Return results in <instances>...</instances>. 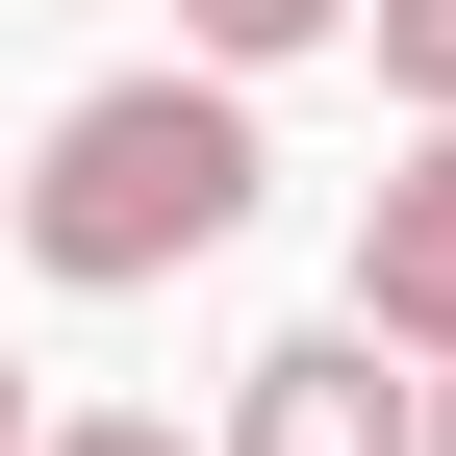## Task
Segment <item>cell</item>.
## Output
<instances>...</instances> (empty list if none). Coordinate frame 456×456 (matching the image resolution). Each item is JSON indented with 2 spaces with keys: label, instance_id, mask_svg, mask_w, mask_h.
<instances>
[{
  "label": "cell",
  "instance_id": "cell-3",
  "mask_svg": "<svg viewBox=\"0 0 456 456\" xmlns=\"http://www.w3.org/2000/svg\"><path fill=\"white\" fill-rule=\"evenodd\" d=\"M355 330L380 355H456V127H406V178L355 203Z\"/></svg>",
  "mask_w": 456,
  "mask_h": 456
},
{
  "label": "cell",
  "instance_id": "cell-7",
  "mask_svg": "<svg viewBox=\"0 0 456 456\" xmlns=\"http://www.w3.org/2000/svg\"><path fill=\"white\" fill-rule=\"evenodd\" d=\"M406 456H456V355H431V380H406Z\"/></svg>",
  "mask_w": 456,
  "mask_h": 456
},
{
  "label": "cell",
  "instance_id": "cell-6",
  "mask_svg": "<svg viewBox=\"0 0 456 456\" xmlns=\"http://www.w3.org/2000/svg\"><path fill=\"white\" fill-rule=\"evenodd\" d=\"M26 456H178V406H51Z\"/></svg>",
  "mask_w": 456,
  "mask_h": 456
},
{
  "label": "cell",
  "instance_id": "cell-1",
  "mask_svg": "<svg viewBox=\"0 0 456 456\" xmlns=\"http://www.w3.org/2000/svg\"><path fill=\"white\" fill-rule=\"evenodd\" d=\"M254 178L279 152H254L228 77H77L0 228H26V279H77V305H152V279H203L228 228H254Z\"/></svg>",
  "mask_w": 456,
  "mask_h": 456
},
{
  "label": "cell",
  "instance_id": "cell-5",
  "mask_svg": "<svg viewBox=\"0 0 456 456\" xmlns=\"http://www.w3.org/2000/svg\"><path fill=\"white\" fill-rule=\"evenodd\" d=\"M355 51H380V102H406V127H456V0H355Z\"/></svg>",
  "mask_w": 456,
  "mask_h": 456
},
{
  "label": "cell",
  "instance_id": "cell-8",
  "mask_svg": "<svg viewBox=\"0 0 456 456\" xmlns=\"http://www.w3.org/2000/svg\"><path fill=\"white\" fill-rule=\"evenodd\" d=\"M26 431H51V406H26V355H0V456H26Z\"/></svg>",
  "mask_w": 456,
  "mask_h": 456
},
{
  "label": "cell",
  "instance_id": "cell-4",
  "mask_svg": "<svg viewBox=\"0 0 456 456\" xmlns=\"http://www.w3.org/2000/svg\"><path fill=\"white\" fill-rule=\"evenodd\" d=\"M330 26H355V0H178V77H228V102H254L279 51H330Z\"/></svg>",
  "mask_w": 456,
  "mask_h": 456
},
{
  "label": "cell",
  "instance_id": "cell-2",
  "mask_svg": "<svg viewBox=\"0 0 456 456\" xmlns=\"http://www.w3.org/2000/svg\"><path fill=\"white\" fill-rule=\"evenodd\" d=\"M228 456H406V380H380V330H279V355H228Z\"/></svg>",
  "mask_w": 456,
  "mask_h": 456
}]
</instances>
